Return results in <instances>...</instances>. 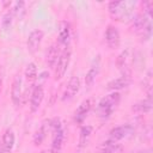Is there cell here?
<instances>
[{
    "label": "cell",
    "mask_w": 153,
    "mask_h": 153,
    "mask_svg": "<svg viewBox=\"0 0 153 153\" xmlns=\"http://www.w3.org/2000/svg\"><path fill=\"white\" fill-rule=\"evenodd\" d=\"M120 98L121 97L118 92H112L100 99V102L98 103V110L103 118H106L112 114V111L120 103Z\"/></svg>",
    "instance_id": "cell-1"
},
{
    "label": "cell",
    "mask_w": 153,
    "mask_h": 153,
    "mask_svg": "<svg viewBox=\"0 0 153 153\" xmlns=\"http://www.w3.org/2000/svg\"><path fill=\"white\" fill-rule=\"evenodd\" d=\"M71 55H72V49L69 47L65 48L63 51L60 54L59 60H57L56 66H55V79L56 80L61 79L65 75V73H66V71H67V68L69 66Z\"/></svg>",
    "instance_id": "cell-2"
},
{
    "label": "cell",
    "mask_w": 153,
    "mask_h": 153,
    "mask_svg": "<svg viewBox=\"0 0 153 153\" xmlns=\"http://www.w3.org/2000/svg\"><path fill=\"white\" fill-rule=\"evenodd\" d=\"M130 2H124V1H112L109 4V12L117 18L118 20H124V18H128L130 14V11L128 6Z\"/></svg>",
    "instance_id": "cell-3"
},
{
    "label": "cell",
    "mask_w": 153,
    "mask_h": 153,
    "mask_svg": "<svg viewBox=\"0 0 153 153\" xmlns=\"http://www.w3.org/2000/svg\"><path fill=\"white\" fill-rule=\"evenodd\" d=\"M130 49H126L124 51H122L118 57H117V67L123 72V76H130Z\"/></svg>",
    "instance_id": "cell-4"
},
{
    "label": "cell",
    "mask_w": 153,
    "mask_h": 153,
    "mask_svg": "<svg viewBox=\"0 0 153 153\" xmlns=\"http://www.w3.org/2000/svg\"><path fill=\"white\" fill-rule=\"evenodd\" d=\"M43 98H44L43 86L42 85H36L32 90L31 99H30V110H31V112H36L39 109Z\"/></svg>",
    "instance_id": "cell-5"
},
{
    "label": "cell",
    "mask_w": 153,
    "mask_h": 153,
    "mask_svg": "<svg viewBox=\"0 0 153 153\" xmlns=\"http://www.w3.org/2000/svg\"><path fill=\"white\" fill-rule=\"evenodd\" d=\"M80 90V79L79 76H72L63 91L62 94V100H69L72 99Z\"/></svg>",
    "instance_id": "cell-6"
},
{
    "label": "cell",
    "mask_w": 153,
    "mask_h": 153,
    "mask_svg": "<svg viewBox=\"0 0 153 153\" xmlns=\"http://www.w3.org/2000/svg\"><path fill=\"white\" fill-rule=\"evenodd\" d=\"M43 36H44V32L39 29H36L33 31L30 32L29 37H27V50L30 53H36L42 39H43Z\"/></svg>",
    "instance_id": "cell-7"
},
{
    "label": "cell",
    "mask_w": 153,
    "mask_h": 153,
    "mask_svg": "<svg viewBox=\"0 0 153 153\" xmlns=\"http://www.w3.org/2000/svg\"><path fill=\"white\" fill-rule=\"evenodd\" d=\"M105 39L110 48H117L120 44V32L114 25H109L105 31Z\"/></svg>",
    "instance_id": "cell-8"
},
{
    "label": "cell",
    "mask_w": 153,
    "mask_h": 153,
    "mask_svg": "<svg viewBox=\"0 0 153 153\" xmlns=\"http://www.w3.org/2000/svg\"><path fill=\"white\" fill-rule=\"evenodd\" d=\"M20 98H22V78L20 75H17L13 80L12 90H11V99L16 106L19 105Z\"/></svg>",
    "instance_id": "cell-9"
},
{
    "label": "cell",
    "mask_w": 153,
    "mask_h": 153,
    "mask_svg": "<svg viewBox=\"0 0 153 153\" xmlns=\"http://www.w3.org/2000/svg\"><path fill=\"white\" fill-rule=\"evenodd\" d=\"M130 131H131V126H129V124L118 126V127L114 128V129L110 131V141L117 142L118 140H121V139H123L124 136H127Z\"/></svg>",
    "instance_id": "cell-10"
},
{
    "label": "cell",
    "mask_w": 153,
    "mask_h": 153,
    "mask_svg": "<svg viewBox=\"0 0 153 153\" xmlns=\"http://www.w3.org/2000/svg\"><path fill=\"white\" fill-rule=\"evenodd\" d=\"M99 68H100V59H99V56H97V60H94L93 65L91 66V68L88 69V72L86 73V76H85V84L87 87H91L93 85L96 76L99 73Z\"/></svg>",
    "instance_id": "cell-11"
},
{
    "label": "cell",
    "mask_w": 153,
    "mask_h": 153,
    "mask_svg": "<svg viewBox=\"0 0 153 153\" xmlns=\"http://www.w3.org/2000/svg\"><path fill=\"white\" fill-rule=\"evenodd\" d=\"M91 108H92V99H86V100H84V102L79 105V108L76 109V111H75V116H74L75 121L79 122V123L82 122L84 118H85V117L87 116V114L90 112Z\"/></svg>",
    "instance_id": "cell-12"
},
{
    "label": "cell",
    "mask_w": 153,
    "mask_h": 153,
    "mask_svg": "<svg viewBox=\"0 0 153 153\" xmlns=\"http://www.w3.org/2000/svg\"><path fill=\"white\" fill-rule=\"evenodd\" d=\"M71 35V26L69 23L66 20H61L59 23V43L67 44Z\"/></svg>",
    "instance_id": "cell-13"
},
{
    "label": "cell",
    "mask_w": 153,
    "mask_h": 153,
    "mask_svg": "<svg viewBox=\"0 0 153 153\" xmlns=\"http://www.w3.org/2000/svg\"><path fill=\"white\" fill-rule=\"evenodd\" d=\"M63 141H65V130L63 129H60V130L55 131L54 133V139H53L50 152L51 153H60V151L62 148V145H63Z\"/></svg>",
    "instance_id": "cell-14"
},
{
    "label": "cell",
    "mask_w": 153,
    "mask_h": 153,
    "mask_svg": "<svg viewBox=\"0 0 153 153\" xmlns=\"http://www.w3.org/2000/svg\"><path fill=\"white\" fill-rule=\"evenodd\" d=\"M57 57H59V47L56 43L51 44L47 51V55H45V61H47V65L53 68L55 67L56 62H57Z\"/></svg>",
    "instance_id": "cell-15"
},
{
    "label": "cell",
    "mask_w": 153,
    "mask_h": 153,
    "mask_svg": "<svg viewBox=\"0 0 153 153\" xmlns=\"http://www.w3.org/2000/svg\"><path fill=\"white\" fill-rule=\"evenodd\" d=\"M14 145V133L12 129H7L2 136V151L11 152Z\"/></svg>",
    "instance_id": "cell-16"
},
{
    "label": "cell",
    "mask_w": 153,
    "mask_h": 153,
    "mask_svg": "<svg viewBox=\"0 0 153 153\" xmlns=\"http://www.w3.org/2000/svg\"><path fill=\"white\" fill-rule=\"evenodd\" d=\"M129 84H130V76H121V78L111 80L108 84V88L109 90H114V91L115 90H121V88L127 87Z\"/></svg>",
    "instance_id": "cell-17"
},
{
    "label": "cell",
    "mask_w": 153,
    "mask_h": 153,
    "mask_svg": "<svg viewBox=\"0 0 153 153\" xmlns=\"http://www.w3.org/2000/svg\"><path fill=\"white\" fill-rule=\"evenodd\" d=\"M152 109V99L147 98L142 102H139L133 106V111L135 112H148Z\"/></svg>",
    "instance_id": "cell-18"
},
{
    "label": "cell",
    "mask_w": 153,
    "mask_h": 153,
    "mask_svg": "<svg viewBox=\"0 0 153 153\" xmlns=\"http://www.w3.org/2000/svg\"><path fill=\"white\" fill-rule=\"evenodd\" d=\"M25 78L29 82H33L37 78V67L33 62H30L27 66H26V69H25Z\"/></svg>",
    "instance_id": "cell-19"
},
{
    "label": "cell",
    "mask_w": 153,
    "mask_h": 153,
    "mask_svg": "<svg viewBox=\"0 0 153 153\" xmlns=\"http://www.w3.org/2000/svg\"><path fill=\"white\" fill-rule=\"evenodd\" d=\"M45 133H47V130H45V126L44 124L41 126V128H38L36 130V133L33 135V143H35V146H39L43 142V140L45 137Z\"/></svg>",
    "instance_id": "cell-20"
},
{
    "label": "cell",
    "mask_w": 153,
    "mask_h": 153,
    "mask_svg": "<svg viewBox=\"0 0 153 153\" xmlns=\"http://www.w3.org/2000/svg\"><path fill=\"white\" fill-rule=\"evenodd\" d=\"M92 129H93V128H92L91 126H84V127L81 128V130H80V140H79L80 145H84V143H86L87 139L91 136Z\"/></svg>",
    "instance_id": "cell-21"
},
{
    "label": "cell",
    "mask_w": 153,
    "mask_h": 153,
    "mask_svg": "<svg viewBox=\"0 0 153 153\" xmlns=\"http://www.w3.org/2000/svg\"><path fill=\"white\" fill-rule=\"evenodd\" d=\"M12 20H13V14H12V12H7V13L4 14L2 20H1V26H2V29H4L5 31H7V30L11 27Z\"/></svg>",
    "instance_id": "cell-22"
},
{
    "label": "cell",
    "mask_w": 153,
    "mask_h": 153,
    "mask_svg": "<svg viewBox=\"0 0 153 153\" xmlns=\"http://www.w3.org/2000/svg\"><path fill=\"white\" fill-rule=\"evenodd\" d=\"M24 7H25V2L18 1V2L14 4V7L11 12H12L13 16H20V12H24Z\"/></svg>",
    "instance_id": "cell-23"
},
{
    "label": "cell",
    "mask_w": 153,
    "mask_h": 153,
    "mask_svg": "<svg viewBox=\"0 0 153 153\" xmlns=\"http://www.w3.org/2000/svg\"><path fill=\"white\" fill-rule=\"evenodd\" d=\"M1 85H2V71L0 68V91H1Z\"/></svg>",
    "instance_id": "cell-24"
},
{
    "label": "cell",
    "mask_w": 153,
    "mask_h": 153,
    "mask_svg": "<svg viewBox=\"0 0 153 153\" xmlns=\"http://www.w3.org/2000/svg\"><path fill=\"white\" fill-rule=\"evenodd\" d=\"M75 153H80V152H75Z\"/></svg>",
    "instance_id": "cell-25"
}]
</instances>
